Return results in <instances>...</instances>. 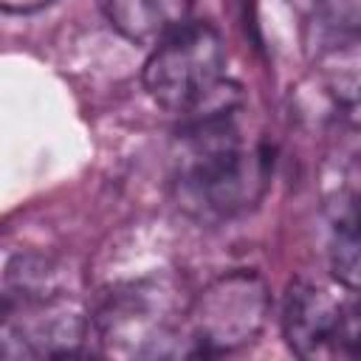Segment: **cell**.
Here are the masks:
<instances>
[{"instance_id":"6da1fadb","label":"cell","mask_w":361,"mask_h":361,"mask_svg":"<svg viewBox=\"0 0 361 361\" xmlns=\"http://www.w3.org/2000/svg\"><path fill=\"white\" fill-rule=\"evenodd\" d=\"M274 172V147L243 124V102L183 118L172 152L178 206L203 223H220L254 209Z\"/></svg>"},{"instance_id":"9c48e42d","label":"cell","mask_w":361,"mask_h":361,"mask_svg":"<svg viewBox=\"0 0 361 361\" xmlns=\"http://www.w3.org/2000/svg\"><path fill=\"white\" fill-rule=\"evenodd\" d=\"M51 3L54 0H0L6 14H34V11H42Z\"/></svg>"},{"instance_id":"8992f818","label":"cell","mask_w":361,"mask_h":361,"mask_svg":"<svg viewBox=\"0 0 361 361\" xmlns=\"http://www.w3.org/2000/svg\"><path fill=\"white\" fill-rule=\"evenodd\" d=\"M3 358H71L85 353L90 316L68 288L3 290Z\"/></svg>"},{"instance_id":"5b68a950","label":"cell","mask_w":361,"mask_h":361,"mask_svg":"<svg viewBox=\"0 0 361 361\" xmlns=\"http://www.w3.org/2000/svg\"><path fill=\"white\" fill-rule=\"evenodd\" d=\"M271 316V290L257 271L237 268L212 279L186 310V350L192 358L226 355L248 347Z\"/></svg>"},{"instance_id":"3957f363","label":"cell","mask_w":361,"mask_h":361,"mask_svg":"<svg viewBox=\"0 0 361 361\" xmlns=\"http://www.w3.org/2000/svg\"><path fill=\"white\" fill-rule=\"evenodd\" d=\"M189 302L166 276H141L104 296L90 316V338L116 358L183 355Z\"/></svg>"},{"instance_id":"ba28073f","label":"cell","mask_w":361,"mask_h":361,"mask_svg":"<svg viewBox=\"0 0 361 361\" xmlns=\"http://www.w3.org/2000/svg\"><path fill=\"white\" fill-rule=\"evenodd\" d=\"M319 20L336 37H358L361 34V0H316Z\"/></svg>"},{"instance_id":"7a4b0ae2","label":"cell","mask_w":361,"mask_h":361,"mask_svg":"<svg viewBox=\"0 0 361 361\" xmlns=\"http://www.w3.org/2000/svg\"><path fill=\"white\" fill-rule=\"evenodd\" d=\"M149 99L180 118L243 102L240 87L226 79V45L206 20H189L161 39L144 62Z\"/></svg>"},{"instance_id":"277c9868","label":"cell","mask_w":361,"mask_h":361,"mask_svg":"<svg viewBox=\"0 0 361 361\" xmlns=\"http://www.w3.org/2000/svg\"><path fill=\"white\" fill-rule=\"evenodd\" d=\"M282 336L307 361L361 358V290L338 279L296 276L282 299Z\"/></svg>"},{"instance_id":"52a82bcc","label":"cell","mask_w":361,"mask_h":361,"mask_svg":"<svg viewBox=\"0 0 361 361\" xmlns=\"http://www.w3.org/2000/svg\"><path fill=\"white\" fill-rule=\"evenodd\" d=\"M107 23L133 45H158L189 23L195 0H99Z\"/></svg>"}]
</instances>
